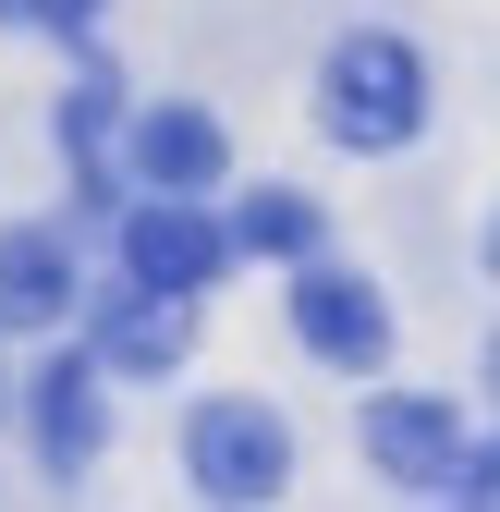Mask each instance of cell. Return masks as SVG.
Here are the masks:
<instances>
[{
    "instance_id": "cell-1",
    "label": "cell",
    "mask_w": 500,
    "mask_h": 512,
    "mask_svg": "<svg viewBox=\"0 0 500 512\" xmlns=\"http://www.w3.org/2000/svg\"><path fill=\"white\" fill-rule=\"evenodd\" d=\"M318 110H330V135L342 147H403L415 122H427V74H415V49L403 37H342L330 49V74H318Z\"/></svg>"
},
{
    "instance_id": "cell-2",
    "label": "cell",
    "mask_w": 500,
    "mask_h": 512,
    "mask_svg": "<svg viewBox=\"0 0 500 512\" xmlns=\"http://www.w3.org/2000/svg\"><path fill=\"white\" fill-rule=\"evenodd\" d=\"M183 464H196L208 500H281L293 488V427L269 403H208L196 427H183Z\"/></svg>"
},
{
    "instance_id": "cell-3",
    "label": "cell",
    "mask_w": 500,
    "mask_h": 512,
    "mask_svg": "<svg viewBox=\"0 0 500 512\" xmlns=\"http://www.w3.org/2000/svg\"><path fill=\"white\" fill-rule=\"evenodd\" d=\"M232 269V232L196 208V196H159L147 183V208L122 220V281H147V293H208Z\"/></svg>"
},
{
    "instance_id": "cell-4",
    "label": "cell",
    "mask_w": 500,
    "mask_h": 512,
    "mask_svg": "<svg viewBox=\"0 0 500 512\" xmlns=\"http://www.w3.org/2000/svg\"><path fill=\"white\" fill-rule=\"evenodd\" d=\"M293 330H305V354H318V366L366 378V366L391 354V305L366 293L354 269H305V281H293Z\"/></svg>"
},
{
    "instance_id": "cell-5",
    "label": "cell",
    "mask_w": 500,
    "mask_h": 512,
    "mask_svg": "<svg viewBox=\"0 0 500 512\" xmlns=\"http://www.w3.org/2000/svg\"><path fill=\"white\" fill-rule=\"evenodd\" d=\"M183 354H196V293H147V281H122V293L98 305V366L159 378V366H183Z\"/></svg>"
},
{
    "instance_id": "cell-6",
    "label": "cell",
    "mask_w": 500,
    "mask_h": 512,
    "mask_svg": "<svg viewBox=\"0 0 500 512\" xmlns=\"http://www.w3.org/2000/svg\"><path fill=\"white\" fill-rule=\"evenodd\" d=\"M98 439H110L98 354H61V366H37V464H49V476H86V464H98Z\"/></svg>"
},
{
    "instance_id": "cell-7",
    "label": "cell",
    "mask_w": 500,
    "mask_h": 512,
    "mask_svg": "<svg viewBox=\"0 0 500 512\" xmlns=\"http://www.w3.org/2000/svg\"><path fill=\"white\" fill-rule=\"evenodd\" d=\"M452 452H464L452 403H415V391L366 403V464H379L391 488H440V476H452Z\"/></svg>"
},
{
    "instance_id": "cell-8",
    "label": "cell",
    "mask_w": 500,
    "mask_h": 512,
    "mask_svg": "<svg viewBox=\"0 0 500 512\" xmlns=\"http://www.w3.org/2000/svg\"><path fill=\"white\" fill-rule=\"evenodd\" d=\"M220 122L208 110H183V98H159V110H135V183H159V196H208L220 183Z\"/></svg>"
},
{
    "instance_id": "cell-9",
    "label": "cell",
    "mask_w": 500,
    "mask_h": 512,
    "mask_svg": "<svg viewBox=\"0 0 500 512\" xmlns=\"http://www.w3.org/2000/svg\"><path fill=\"white\" fill-rule=\"evenodd\" d=\"M61 317H74V244L0 232V330H61Z\"/></svg>"
},
{
    "instance_id": "cell-10",
    "label": "cell",
    "mask_w": 500,
    "mask_h": 512,
    "mask_svg": "<svg viewBox=\"0 0 500 512\" xmlns=\"http://www.w3.org/2000/svg\"><path fill=\"white\" fill-rule=\"evenodd\" d=\"M220 232H232V256H305V244H318V208L269 183V196H244V208H232Z\"/></svg>"
},
{
    "instance_id": "cell-11",
    "label": "cell",
    "mask_w": 500,
    "mask_h": 512,
    "mask_svg": "<svg viewBox=\"0 0 500 512\" xmlns=\"http://www.w3.org/2000/svg\"><path fill=\"white\" fill-rule=\"evenodd\" d=\"M440 500H476V512H500V452H452Z\"/></svg>"
},
{
    "instance_id": "cell-12",
    "label": "cell",
    "mask_w": 500,
    "mask_h": 512,
    "mask_svg": "<svg viewBox=\"0 0 500 512\" xmlns=\"http://www.w3.org/2000/svg\"><path fill=\"white\" fill-rule=\"evenodd\" d=\"M37 25H61V37H86V25H98V0H37Z\"/></svg>"
},
{
    "instance_id": "cell-13",
    "label": "cell",
    "mask_w": 500,
    "mask_h": 512,
    "mask_svg": "<svg viewBox=\"0 0 500 512\" xmlns=\"http://www.w3.org/2000/svg\"><path fill=\"white\" fill-rule=\"evenodd\" d=\"M25 13H37V0H0V25H25Z\"/></svg>"
},
{
    "instance_id": "cell-14",
    "label": "cell",
    "mask_w": 500,
    "mask_h": 512,
    "mask_svg": "<svg viewBox=\"0 0 500 512\" xmlns=\"http://www.w3.org/2000/svg\"><path fill=\"white\" fill-rule=\"evenodd\" d=\"M488 269H500V220H488Z\"/></svg>"
}]
</instances>
